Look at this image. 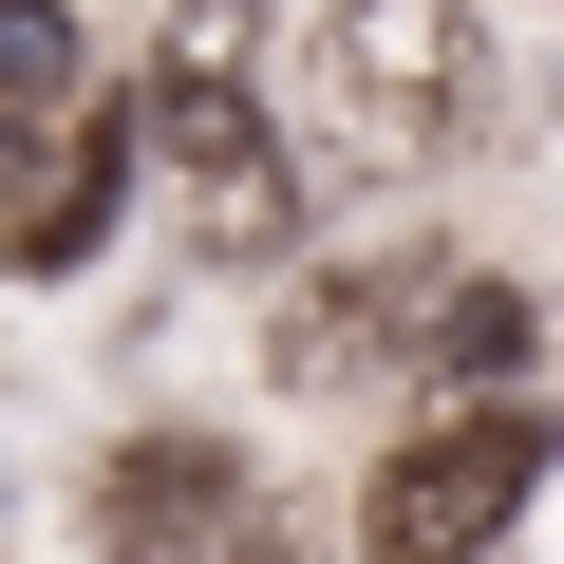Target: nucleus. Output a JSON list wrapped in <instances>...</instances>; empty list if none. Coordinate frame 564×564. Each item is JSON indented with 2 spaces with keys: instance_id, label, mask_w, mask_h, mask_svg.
I'll use <instances>...</instances> for the list:
<instances>
[{
  "instance_id": "7ed1b4c3",
  "label": "nucleus",
  "mask_w": 564,
  "mask_h": 564,
  "mask_svg": "<svg viewBox=\"0 0 564 564\" xmlns=\"http://www.w3.org/2000/svg\"><path fill=\"white\" fill-rule=\"evenodd\" d=\"M132 151H170V170H188V226H207V245H282V207H302V188H282V151H263V113H245V39H226V0L151 57Z\"/></svg>"
},
{
  "instance_id": "20e7f679",
  "label": "nucleus",
  "mask_w": 564,
  "mask_h": 564,
  "mask_svg": "<svg viewBox=\"0 0 564 564\" xmlns=\"http://www.w3.org/2000/svg\"><path fill=\"white\" fill-rule=\"evenodd\" d=\"M113 188H132V132L113 113H0V245L20 263H95L113 245Z\"/></svg>"
},
{
  "instance_id": "423d86ee",
  "label": "nucleus",
  "mask_w": 564,
  "mask_h": 564,
  "mask_svg": "<svg viewBox=\"0 0 564 564\" xmlns=\"http://www.w3.org/2000/svg\"><path fill=\"white\" fill-rule=\"evenodd\" d=\"M527 321H545L527 282H433V302H414V358L470 395V377H527Z\"/></svg>"
},
{
  "instance_id": "f03ea898",
  "label": "nucleus",
  "mask_w": 564,
  "mask_h": 564,
  "mask_svg": "<svg viewBox=\"0 0 564 564\" xmlns=\"http://www.w3.org/2000/svg\"><path fill=\"white\" fill-rule=\"evenodd\" d=\"M545 452H564V433H545V395L470 377V395H452L414 452H377V508H358V527H377L395 564H470V545H508V527H527Z\"/></svg>"
},
{
  "instance_id": "39448f33",
  "label": "nucleus",
  "mask_w": 564,
  "mask_h": 564,
  "mask_svg": "<svg viewBox=\"0 0 564 564\" xmlns=\"http://www.w3.org/2000/svg\"><path fill=\"white\" fill-rule=\"evenodd\" d=\"M95 527H113V545H226V527H245V452H207V433H132V452L95 470Z\"/></svg>"
},
{
  "instance_id": "f257e3e1",
  "label": "nucleus",
  "mask_w": 564,
  "mask_h": 564,
  "mask_svg": "<svg viewBox=\"0 0 564 564\" xmlns=\"http://www.w3.org/2000/svg\"><path fill=\"white\" fill-rule=\"evenodd\" d=\"M302 113H321V151H358V170H452L470 113H489V39H470V0H321V39H302Z\"/></svg>"
},
{
  "instance_id": "0eeeda50",
  "label": "nucleus",
  "mask_w": 564,
  "mask_h": 564,
  "mask_svg": "<svg viewBox=\"0 0 564 564\" xmlns=\"http://www.w3.org/2000/svg\"><path fill=\"white\" fill-rule=\"evenodd\" d=\"M39 95H76V20L57 0H0V113H39Z\"/></svg>"
}]
</instances>
